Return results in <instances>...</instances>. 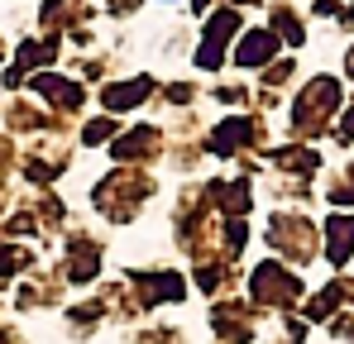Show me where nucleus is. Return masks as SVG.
I'll return each instance as SVG.
<instances>
[{"label": "nucleus", "instance_id": "nucleus-3", "mask_svg": "<svg viewBox=\"0 0 354 344\" xmlns=\"http://www.w3.org/2000/svg\"><path fill=\"white\" fill-rule=\"evenodd\" d=\"M330 263H345L354 254V220H330Z\"/></svg>", "mask_w": 354, "mask_h": 344}, {"label": "nucleus", "instance_id": "nucleus-2", "mask_svg": "<svg viewBox=\"0 0 354 344\" xmlns=\"http://www.w3.org/2000/svg\"><path fill=\"white\" fill-rule=\"evenodd\" d=\"M268 53H273V34H249V39L235 48V62L239 67H259Z\"/></svg>", "mask_w": 354, "mask_h": 344}, {"label": "nucleus", "instance_id": "nucleus-5", "mask_svg": "<svg viewBox=\"0 0 354 344\" xmlns=\"http://www.w3.org/2000/svg\"><path fill=\"white\" fill-rule=\"evenodd\" d=\"M345 134H354V111H350V115H345Z\"/></svg>", "mask_w": 354, "mask_h": 344}, {"label": "nucleus", "instance_id": "nucleus-4", "mask_svg": "<svg viewBox=\"0 0 354 344\" xmlns=\"http://www.w3.org/2000/svg\"><path fill=\"white\" fill-rule=\"evenodd\" d=\"M244 134H249V124H244V120H230V124H225V129H221V139H216V149H230V144H239V139H244Z\"/></svg>", "mask_w": 354, "mask_h": 344}, {"label": "nucleus", "instance_id": "nucleus-1", "mask_svg": "<svg viewBox=\"0 0 354 344\" xmlns=\"http://www.w3.org/2000/svg\"><path fill=\"white\" fill-rule=\"evenodd\" d=\"M254 296H259V301H268V296H273V301H292L297 296V278H288L283 268L268 263V268H259V278H254Z\"/></svg>", "mask_w": 354, "mask_h": 344}]
</instances>
